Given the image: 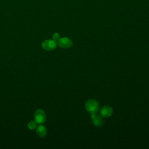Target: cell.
Wrapping results in <instances>:
<instances>
[{
    "mask_svg": "<svg viewBox=\"0 0 149 149\" xmlns=\"http://www.w3.org/2000/svg\"><path fill=\"white\" fill-rule=\"evenodd\" d=\"M36 133L38 137L43 138L47 135V129L45 126L42 125V124H40L36 127Z\"/></svg>",
    "mask_w": 149,
    "mask_h": 149,
    "instance_id": "7",
    "label": "cell"
},
{
    "mask_svg": "<svg viewBox=\"0 0 149 149\" xmlns=\"http://www.w3.org/2000/svg\"><path fill=\"white\" fill-rule=\"evenodd\" d=\"M57 44L59 47L62 48H69L73 45L72 41L66 37L59 38L57 41Z\"/></svg>",
    "mask_w": 149,
    "mask_h": 149,
    "instance_id": "4",
    "label": "cell"
},
{
    "mask_svg": "<svg viewBox=\"0 0 149 149\" xmlns=\"http://www.w3.org/2000/svg\"><path fill=\"white\" fill-rule=\"evenodd\" d=\"M90 117L92 119L93 123L97 127H101L104 123L102 116L97 115L96 113H91Z\"/></svg>",
    "mask_w": 149,
    "mask_h": 149,
    "instance_id": "5",
    "label": "cell"
},
{
    "mask_svg": "<svg viewBox=\"0 0 149 149\" xmlns=\"http://www.w3.org/2000/svg\"><path fill=\"white\" fill-rule=\"evenodd\" d=\"M101 115L104 118H108L113 114V109L111 107L108 105L104 106L100 110Z\"/></svg>",
    "mask_w": 149,
    "mask_h": 149,
    "instance_id": "6",
    "label": "cell"
},
{
    "mask_svg": "<svg viewBox=\"0 0 149 149\" xmlns=\"http://www.w3.org/2000/svg\"><path fill=\"white\" fill-rule=\"evenodd\" d=\"M34 117L36 122L37 123V124H39V125L44 123L47 119L45 112L44 111V110L41 109H37L35 111Z\"/></svg>",
    "mask_w": 149,
    "mask_h": 149,
    "instance_id": "3",
    "label": "cell"
},
{
    "mask_svg": "<svg viewBox=\"0 0 149 149\" xmlns=\"http://www.w3.org/2000/svg\"><path fill=\"white\" fill-rule=\"evenodd\" d=\"M58 45L57 41L53 39H48L43 41L41 46L42 48L48 51H51L54 50Z\"/></svg>",
    "mask_w": 149,
    "mask_h": 149,
    "instance_id": "2",
    "label": "cell"
},
{
    "mask_svg": "<svg viewBox=\"0 0 149 149\" xmlns=\"http://www.w3.org/2000/svg\"><path fill=\"white\" fill-rule=\"evenodd\" d=\"M37 126V123L36 122V120H30L28 123H27V127L30 130H34L36 128Z\"/></svg>",
    "mask_w": 149,
    "mask_h": 149,
    "instance_id": "8",
    "label": "cell"
},
{
    "mask_svg": "<svg viewBox=\"0 0 149 149\" xmlns=\"http://www.w3.org/2000/svg\"><path fill=\"white\" fill-rule=\"evenodd\" d=\"M85 108L86 111L91 113H97L100 109L99 104L97 101L94 99L88 100L85 104Z\"/></svg>",
    "mask_w": 149,
    "mask_h": 149,
    "instance_id": "1",
    "label": "cell"
},
{
    "mask_svg": "<svg viewBox=\"0 0 149 149\" xmlns=\"http://www.w3.org/2000/svg\"><path fill=\"white\" fill-rule=\"evenodd\" d=\"M59 37H60L59 34L58 33H54L53 35H52V38H53V40H55V41H56L59 40Z\"/></svg>",
    "mask_w": 149,
    "mask_h": 149,
    "instance_id": "9",
    "label": "cell"
}]
</instances>
